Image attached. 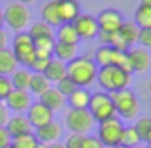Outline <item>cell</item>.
Returning a JSON list of instances; mask_svg holds the SVG:
<instances>
[{
    "label": "cell",
    "instance_id": "cell-45",
    "mask_svg": "<svg viewBox=\"0 0 151 148\" xmlns=\"http://www.w3.org/2000/svg\"><path fill=\"white\" fill-rule=\"evenodd\" d=\"M19 4H23V5H27V4H34V2H37V0H18Z\"/></svg>",
    "mask_w": 151,
    "mask_h": 148
},
{
    "label": "cell",
    "instance_id": "cell-41",
    "mask_svg": "<svg viewBox=\"0 0 151 148\" xmlns=\"http://www.w3.org/2000/svg\"><path fill=\"white\" fill-rule=\"evenodd\" d=\"M9 120V110L5 108V104H0V127H5Z\"/></svg>",
    "mask_w": 151,
    "mask_h": 148
},
{
    "label": "cell",
    "instance_id": "cell-16",
    "mask_svg": "<svg viewBox=\"0 0 151 148\" xmlns=\"http://www.w3.org/2000/svg\"><path fill=\"white\" fill-rule=\"evenodd\" d=\"M39 102H40V104H44L47 110H51L53 113L67 106L65 97H63V95L55 88V86H49V88H47V90L39 97Z\"/></svg>",
    "mask_w": 151,
    "mask_h": 148
},
{
    "label": "cell",
    "instance_id": "cell-21",
    "mask_svg": "<svg viewBox=\"0 0 151 148\" xmlns=\"http://www.w3.org/2000/svg\"><path fill=\"white\" fill-rule=\"evenodd\" d=\"M55 41H56V42H63V44H74V46H77L79 37L76 34L72 23H62L60 27H56Z\"/></svg>",
    "mask_w": 151,
    "mask_h": 148
},
{
    "label": "cell",
    "instance_id": "cell-30",
    "mask_svg": "<svg viewBox=\"0 0 151 148\" xmlns=\"http://www.w3.org/2000/svg\"><path fill=\"white\" fill-rule=\"evenodd\" d=\"M113 53L114 49L111 46H100L93 57V62L97 64V67H107V65H113Z\"/></svg>",
    "mask_w": 151,
    "mask_h": 148
},
{
    "label": "cell",
    "instance_id": "cell-32",
    "mask_svg": "<svg viewBox=\"0 0 151 148\" xmlns=\"http://www.w3.org/2000/svg\"><path fill=\"white\" fill-rule=\"evenodd\" d=\"M37 145H39V141H37V138L34 136V132L12 138V141H11V147L12 148H35Z\"/></svg>",
    "mask_w": 151,
    "mask_h": 148
},
{
    "label": "cell",
    "instance_id": "cell-19",
    "mask_svg": "<svg viewBox=\"0 0 151 148\" xmlns=\"http://www.w3.org/2000/svg\"><path fill=\"white\" fill-rule=\"evenodd\" d=\"M42 74L46 76V79L49 83H55L56 85L62 78L67 76V64H63V62H60L56 58H51L49 64H47V67H46V71Z\"/></svg>",
    "mask_w": 151,
    "mask_h": 148
},
{
    "label": "cell",
    "instance_id": "cell-1",
    "mask_svg": "<svg viewBox=\"0 0 151 148\" xmlns=\"http://www.w3.org/2000/svg\"><path fill=\"white\" fill-rule=\"evenodd\" d=\"M97 64L90 57H76L67 62V76L74 81L77 88H88L97 78Z\"/></svg>",
    "mask_w": 151,
    "mask_h": 148
},
{
    "label": "cell",
    "instance_id": "cell-39",
    "mask_svg": "<svg viewBox=\"0 0 151 148\" xmlns=\"http://www.w3.org/2000/svg\"><path fill=\"white\" fill-rule=\"evenodd\" d=\"M81 148H104V147H102V143L97 139V136H90V134H86L84 139H83Z\"/></svg>",
    "mask_w": 151,
    "mask_h": 148
},
{
    "label": "cell",
    "instance_id": "cell-40",
    "mask_svg": "<svg viewBox=\"0 0 151 148\" xmlns=\"http://www.w3.org/2000/svg\"><path fill=\"white\" fill-rule=\"evenodd\" d=\"M11 141H12V138H11V134L7 132V129H5V127H0V148L11 147Z\"/></svg>",
    "mask_w": 151,
    "mask_h": 148
},
{
    "label": "cell",
    "instance_id": "cell-48",
    "mask_svg": "<svg viewBox=\"0 0 151 148\" xmlns=\"http://www.w3.org/2000/svg\"><path fill=\"white\" fill-rule=\"evenodd\" d=\"M35 148H47V145H44V143H39Z\"/></svg>",
    "mask_w": 151,
    "mask_h": 148
},
{
    "label": "cell",
    "instance_id": "cell-35",
    "mask_svg": "<svg viewBox=\"0 0 151 148\" xmlns=\"http://www.w3.org/2000/svg\"><path fill=\"white\" fill-rule=\"evenodd\" d=\"M53 57H40V55H35V58H34V62L30 64V71L32 73H39L42 74L46 71V67H47V64H49V60H51Z\"/></svg>",
    "mask_w": 151,
    "mask_h": 148
},
{
    "label": "cell",
    "instance_id": "cell-20",
    "mask_svg": "<svg viewBox=\"0 0 151 148\" xmlns=\"http://www.w3.org/2000/svg\"><path fill=\"white\" fill-rule=\"evenodd\" d=\"M40 21H44L51 28H56V27L62 25V20H60L58 9H56V0H51V2L42 5V9H40Z\"/></svg>",
    "mask_w": 151,
    "mask_h": 148
},
{
    "label": "cell",
    "instance_id": "cell-5",
    "mask_svg": "<svg viewBox=\"0 0 151 148\" xmlns=\"http://www.w3.org/2000/svg\"><path fill=\"white\" fill-rule=\"evenodd\" d=\"M18 65L21 67H30V64L35 58V48H34V41L27 32H18L12 39V48H11Z\"/></svg>",
    "mask_w": 151,
    "mask_h": 148
},
{
    "label": "cell",
    "instance_id": "cell-9",
    "mask_svg": "<svg viewBox=\"0 0 151 148\" xmlns=\"http://www.w3.org/2000/svg\"><path fill=\"white\" fill-rule=\"evenodd\" d=\"M99 30L100 32H107V34H114L119 30V27L123 25V14L116 9H104L99 12V16L95 18Z\"/></svg>",
    "mask_w": 151,
    "mask_h": 148
},
{
    "label": "cell",
    "instance_id": "cell-29",
    "mask_svg": "<svg viewBox=\"0 0 151 148\" xmlns=\"http://www.w3.org/2000/svg\"><path fill=\"white\" fill-rule=\"evenodd\" d=\"M134 23L137 25L139 30L151 28V9L146 5H139L135 14H134Z\"/></svg>",
    "mask_w": 151,
    "mask_h": 148
},
{
    "label": "cell",
    "instance_id": "cell-7",
    "mask_svg": "<svg viewBox=\"0 0 151 148\" xmlns=\"http://www.w3.org/2000/svg\"><path fill=\"white\" fill-rule=\"evenodd\" d=\"M4 23L14 30V32H23L28 23H30V11L27 5L19 4V2H12L5 7L4 11Z\"/></svg>",
    "mask_w": 151,
    "mask_h": 148
},
{
    "label": "cell",
    "instance_id": "cell-38",
    "mask_svg": "<svg viewBox=\"0 0 151 148\" xmlns=\"http://www.w3.org/2000/svg\"><path fill=\"white\" fill-rule=\"evenodd\" d=\"M83 139H84V134H74L70 132V136L65 139V148H81L83 145Z\"/></svg>",
    "mask_w": 151,
    "mask_h": 148
},
{
    "label": "cell",
    "instance_id": "cell-54",
    "mask_svg": "<svg viewBox=\"0 0 151 148\" xmlns=\"http://www.w3.org/2000/svg\"><path fill=\"white\" fill-rule=\"evenodd\" d=\"M0 104H2V102H0Z\"/></svg>",
    "mask_w": 151,
    "mask_h": 148
},
{
    "label": "cell",
    "instance_id": "cell-14",
    "mask_svg": "<svg viewBox=\"0 0 151 148\" xmlns=\"http://www.w3.org/2000/svg\"><path fill=\"white\" fill-rule=\"evenodd\" d=\"M128 64H130V71L132 73H144L151 67V55L142 49V48H135V49H128Z\"/></svg>",
    "mask_w": 151,
    "mask_h": 148
},
{
    "label": "cell",
    "instance_id": "cell-22",
    "mask_svg": "<svg viewBox=\"0 0 151 148\" xmlns=\"http://www.w3.org/2000/svg\"><path fill=\"white\" fill-rule=\"evenodd\" d=\"M30 78H32V71L27 67H18L14 73L11 74V85L14 90H28L30 85Z\"/></svg>",
    "mask_w": 151,
    "mask_h": 148
},
{
    "label": "cell",
    "instance_id": "cell-50",
    "mask_svg": "<svg viewBox=\"0 0 151 148\" xmlns=\"http://www.w3.org/2000/svg\"><path fill=\"white\" fill-rule=\"evenodd\" d=\"M150 94H151V79H150Z\"/></svg>",
    "mask_w": 151,
    "mask_h": 148
},
{
    "label": "cell",
    "instance_id": "cell-36",
    "mask_svg": "<svg viewBox=\"0 0 151 148\" xmlns=\"http://www.w3.org/2000/svg\"><path fill=\"white\" fill-rule=\"evenodd\" d=\"M12 90H14V88H12V85H11V79L5 78V76H0V102H4V101L9 97V94H11Z\"/></svg>",
    "mask_w": 151,
    "mask_h": 148
},
{
    "label": "cell",
    "instance_id": "cell-46",
    "mask_svg": "<svg viewBox=\"0 0 151 148\" xmlns=\"http://www.w3.org/2000/svg\"><path fill=\"white\" fill-rule=\"evenodd\" d=\"M2 27H4V11L0 9V30H2Z\"/></svg>",
    "mask_w": 151,
    "mask_h": 148
},
{
    "label": "cell",
    "instance_id": "cell-33",
    "mask_svg": "<svg viewBox=\"0 0 151 148\" xmlns=\"http://www.w3.org/2000/svg\"><path fill=\"white\" fill-rule=\"evenodd\" d=\"M134 127H135L141 141L144 143V139H146V136H148V132H150V129H151V116H141V118H137V122L134 123Z\"/></svg>",
    "mask_w": 151,
    "mask_h": 148
},
{
    "label": "cell",
    "instance_id": "cell-49",
    "mask_svg": "<svg viewBox=\"0 0 151 148\" xmlns=\"http://www.w3.org/2000/svg\"><path fill=\"white\" fill-rule=\"evenodd\" d=\"M113 148H127V147H123V145H116V147H113Z\"/></svg>",
    "mask_w": 151,
    "mask_h": 148
},
{
    "label": "cell",
    "instance_id": "cell-53",
    "mask_svg": "<svg viewBox=\"0 0 151 148\" xmlns=\"http://www.w3.org/2000/svg\"><path fill=\"white\" fill-rule=\"evenodd\" d=\"M7 148H12V147H7Z\"/></svg>",
    "mask_w": 151,
    "mask_h": 148
},
{
    "label": "cell",
    "instance_id": "cell-47",
    "mask_svg": "<svg viewBox=\"0 0 151 148\" xmlns=\"http://www.w3.org/2000/svg\"><path fill=\"white\" fill-rule=\"evenodd\" d=\"M144 143L151 145V129H150V132H148V136H146V139H144Z\"/></svg>",
    "mask_w": 151,
    "mask_h": 148
},
{
    "label": "cell",
    "instance_id": "cell-27",
    "mask_svg": "<svg viewBox=\"0 0 151 148\" xmlns=\"http://www.w3.org/2000/svg\"><path fill=\"white\" fill-rule=\"evenodd\" d=\"M141 143H142V141H141V138H139L135 127H134V125H125V127H123V132H121V141H119V145H123V147H127V148H134V147H139Z\"/></svg>",
    "mask_w": 151,
    "mask_h": 148
},
{
    "label": "cell",
    "instance_id": "cell-6",
    "mask_svg": "<svg viewBox=\"0 0 151 148\" xmlns=\"http://www.w3.org/2000/svg\"><path fill=\"white\" fill-rule=\"evenodd\" d=\"M123 122L121 118L114 116L109 118L102 123H99V129H97V139L102 143L104 148H113L116 145H119L121 141V132H123Z\"/></svg>",
    "mask_w": 151,
    "mask_h": 148
},
{
    "label": "cell",
    "instance_id": "cell-15",
    "mask_svg": "<svg viewBox=\"0 0 151 148\" xmlns=\"http://www.w3.org/2000/svg\"><path fill=\"white\" fill-rule=\"evenodd\" d=\"M34 136L37 138L39 143L51 145V143H56V141L60 139V136H62V127H60V123H56V122L53 120V122H49V123H46V125L35 129Z\"/></svg>",
    "mask_w": 151,
    "mask_h": 148
},
{
    "label": "cell",
    "instance_id": "cell-23",
    "mask_svg": "<svg viewBox=\"0 0 151 148\" xmlns=\"http://www.w3.org/2000/svg\"><path fill=\"white\" fill-rule=\"evenodd\" d=\"M77 57V46L74 44H63V42H56L55 48H53V58L67 64L70 62L72 58Z\"/></svg>",
    "mask_w": 151,
    "mask_h": 148
},
{
    "label": "cell",
    "instance_id": "cell-8",
    "mask_svg": "<svg viewBox=\"0 0 151 148\" xmlns=\"http://www.w3.org/2000/svg\"><path fill=\"white\" fill-rule=\"evenodd\" d=\"M93 125H95V120L91 118L88 110H69L65 113V127L74 134L86 136Z\"/></svg>",
    "mask_w": 151,
    "mask_h": 148
},
{
    "label": "cell",
    "instance_id": "cell-13",
    "mask_svg": "<svg viewBox=\"0 0 151 148\" xmlns=\"http://www.w3.org/2000/svg\"><path fill=\"white\" fill-rule=\"evenodd\" d=\"M5 129L11 134V138H18V136H25V134L34 132V127L30 125L28 118L23 113H16L14 116H9V120L5 123Z\"/></svg>",
    "mask_w": 151,
    "mask_h": 148
},
{
    "label": "cell",
    "instance_id": "cell-26",
    "mask_svg": "<svg viewBox=\"0 0 151 148\" xmlns=\"http://www.w3.org/2000/svg\"><path fill=\"white\" fill-rule=\"evenodd\" d=\"M118 34L123 37V41H125V42L128 44V48H130V46H134V44L137 42V39H139V28H137V25H135L134 21H123V25L119 27Z\"/></svg>",
    "mask_w": 151,
    "mask_h": 148
},
{
    "label": "cell",
    "instance_id": "cell-25",
    "mask_svg": "<svg viewBox=\"0 0 151 148\" xmlns=\"http://www.w3.org/2000/svg\"><path fill=\"white\" fill-rule=\"evenodd\" d=\"M51 86V83L46 79L44 74H39V73H32V78H30V85H28V94L30 95H37L40 97L47 88Z\"/></svg>",
    "mask_w": 151,
    "mask_h": 148
},
{
    "label": "cell",
    "instance_id": "cell-17",
    "mask_svg": "<svg viewBox=\"0 0 151 148\" xmlns=\"http://www.w3.org/2000/svg\"><path fill=\"white\" fill-rule=\"evenodd\" d=\"M56 9H58V16L62 23H72L81 14L77 0H56Z\"/></svg>",
    "mask_w": 151,
    "mask_h": 148
},
{
    "label": "cell",
    "instance_id": "cell-31",
    "mask_svg": "<svg viewBox=\"0 0 151 148\" xmlns=\"http://www.w3.org/2000/svg\"><path fill=\"white\" fill-rule=\"evenodd\" d=\"M27 34L34 41V39H42V37H55V30L49 25H46L44 21H37V23H34L30 27V30Z\"/></svg>",
    "mask_w": 151,
    "mask_h": 148
},
{
    "label": "cell",
    "instance_id": "cell-44",
    "mask_svg": "<svg viewBox=\"0 0 151 148\" xmlns=\"http://www.w3.org/2000/svg\"><path fill=\"white\" fill-rule=\"evenodd\" d=\"M141 5H146L151 9V0H141Z\"/></svg>",
    "mask_w": 151,
    "mask_h": 148
},
{
    "label": "cell",
    "instance_id": "cell-18",
    "mask_svg": "<svg viewBox=\"0 0 151 148\" xmlns=\"http://www.w3.org/2000/svg\"><path fill=\"white\" fill-rule=\"evenodd\" d=\"M90 92L86 88H76L74 92L65 99L69 110H88L90 104Z\"/></svg>",
    "mask_w": 151,
    "mask_h": 148
},
{
    "label": "cell",
    "instance_id": "cell-34",
    "mask_svg": "<svg viewBox=\"0 0 151 148\" xmlns=\"http://www.w3.org/2000/svg\"><path fill=\"white\" fill-rule=\"evenodd\" d=\"M55 88H56V90L65 97V99H67V97H69V95L76 90V88H77V86L74 85V81H72L69 76H65V78H62V79L56 83V86H55Z\"/></svg>",
    "mask_w": 151,
    "mask_h": 148
},
{
    "label": "cell",
    "instance_id": "cell-52",
    "mask_svg": "<svg viewBox=\"0 0 151 148\" xmlns=\"http://www.w3.org/2000/svg\"><path fill=\"white\" fill-rule=\"evenodd\" d=\"M144 148H151V145H148V147H144Z\"/></svg>",
    "mask_w": 151,
    "mask_h": 148
},
{
    "label": "cell",
    "instance_id": "cell-24",
    "mask_svg": "<svg viewBox=\"0 0 151 148\" xmlns=\"http://www.w3.org/2000/svg\"><path fill=\"white\" fill-rule=\"evenodd\" d=\"M16 69H18V62H16L12 51H11L9 48L2 49V51H0V76L9 78Z\"/></svg>",
    "mask_w": 151,
    "mask_h": 148
},
{
    "label": "cell",
    "instance_id": "cell-2",
    "mask_svg": "<svg viewBox=\"0 0 151 148\" xmlns=\"http://www.w3.org/2000/svg\"><path fill=\"white\" fill-rule=\"evenodd\" d=\"M130 79H132V74L125 73V71H121V69H118L114 65L100 67L97 71V78H95V81L100 85V88L104 92H107V94L128 88Z\"/></svg>",
    "mask_w": 151,
    "mask_h": 148
},
{
    "label": "cell",
    "instance_id": "cell-43",
    "mask_svg": "<svg viewBox=\"0 0 151 148\" xmlns=\"http://www.w3.org/2000/svg\"><path fill=\"white\" fill-rule=\"evenodd\" d=\"M47 148H65V145H63V143H60V141H56V143L47 145Z\"/></svg>",
    "mask_w": 151,
    "mask_h": 148
},
{
    "label": "cell",
    "instance_id": "cell-4",
    "mask_svg": "<svg viewBox=\"0 0 151 148\" xmlns=\"http://www.w3.org/2000/svg\"><path fill=\"white\" fill-rule=\"evenodd\" d=\"M88 111L91 115V118L97 122V123H102L109 118L116 116V111H114V104L113 99H111V94L107 92H97V94H91L90 95V104H88Z\"/></svg>",
    "mask_w": 151,
    "mask_h": 148
},
{
    "label": "cell",
    "instance_id": "cell-37",
    "mask_svg": "<svg viewBox=\"0 0 151 148\" xmlns=\"http://www.w3.org/2000/svg\"><path fill=\"white\" fill-rule=\"evenodd\" d=\"M137 42L142 46V49H151V28H144V30H139V39Z\"/></svg>",
    "mask_w": 151,
    "mask_h": 148
},
{
    "label": "cell",
    "instance_id": "cell-12",
    "mask_svg": "<svg viewBox=\"0 0 151 148\" xmlns=\"http://www.w3.org/2000/svg\"><path fill=\"white\" fill-rule=\"evenodd\" d=\"M30 104H32V95L28 94V90H12L5 99V108L14 113H27Z\"/></svg>",
    "mask_w": 151,
    "mask_h": 148
},
{
    "label": "cell",
    "instance_id": "cell-3",
    "mask_svg": "<svg viewBox=\"0 0 151 148\" xmlns=\"http://www.w3.org/2000/svg\"><path fill=\"white\" fill-rule=\"evenodd\" d=\"M111 99H113L116 116H119L121 120H134V118H139L141 102H139V99L135 97V94H134L132 90L123 88V90L113 92V94H111Z\"/></svg>",
    "mask_w": 151,
    "mask_h": 148
},
{
    "label": "cell",
    "instance_id": "cell-28",
    "mask_svg": "<svg viewBox=\"0 0 151 148\" xmlns=\"http://www.w3.org/2000/svg\"><path fill=\"white\" fill-rule=\"evenodd\" d=\"M55 44H56L55 37H42V39H34L35 55H40V57H53V48H55Z\"/></svg>",
    "mask_w": 151,
    "mask_h": 148
},
{
    "label": "cell",
    "instance_id": "cell-51",
    "mask_svg": "<svg viewBox=\"0 0 151 148\" xmlns=\"http://www.w3.org/2000/svg\"><path fill=\"white\" fill-rule=\"evenodd\" d=\"M134 148H144V147H141V145H139V147H134Z\"/></svg>",
    "mask_w": 151,
    "mask_h": 148
},
{
    "label": "cell",
    "instance_id": "cell-10",
    "mask_svg": "<svg viewBox=\"0 0 151 148\" xmlns=\"http://www.w3.org/2000/svg\"><path fill=\"white\" fill-rule=\"evenodd\" d=\"M72 27H74L76 34L81 39H95L99 34V25H97V20L90 14H79L72 21Z\"/></svg>",
    "mask_w": 151,
    "mask_h": 148
},
{
    "label": "cell",
    "instance_id": "cell-42",
    "mask_svg": "<svg viewBox=\"0 0 151 148\" xmlns=\"http://www.w3.org/2000/svg\"><path fill=\"white\" fill-rule=\"evenodd\" d=\"M5 48H7V36H5L4 30H0V51L5 49Z\"/></svg>",
    "mask_w": 151,
    "mask_h": 148
},
{
    "label": "cell",
    "instance_id": "cell-11",
    "mask_svg": "<svg viewBox=\"0 0 151 148\" xmlns=\"http://www.w3.org/2000/svg\"><path fill=\"white\" fill-rule=\"evenodd\" d=\"M25 116L28 118V122H30V125H32L34 129H39V127H42V125L53 122L55 113L51 110H47L44 104H40L39 101H35V102L30 104V108L27 110V115H25Z\"/></svg>",
    "mask_w": 151,
    "mask_h": 148
}]
</instances>
